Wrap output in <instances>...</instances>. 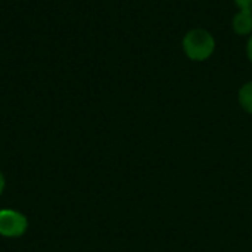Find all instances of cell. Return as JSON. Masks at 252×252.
Returning a JSON list of instances; mask_svg holds the SVG:
<instances>
[{
    "label": "cell",
    "mask_w": 252,
    "mask_h": 252,
    "mask_svg": "<svg viewBox=\"0 0 252 252\" xmlns=\"http://www.w3.org/2000/svg\"><path fill=\"white\" fill-rule=\"evenodd\" d=\"M183 50L190 61L204 62L216 50V40L213 34L204 28H193L188 31L182 41Z\"/></svg>",
    "instance_id": "cell-1"
},
{
    "label": "cell",
    "mask_w": 252,
    "mask_h": 252,
    "mask_svg": "<svg viewBox=\"0 0 252 252\" xmlns=\"http://www.w3.org/2000/svg\"><path fill=\"white\" fill-rule=\"evenodd\" d=\"M28 230L27 217L16 210H0V236L21 238Z\"/></svg>",
    "instance_id": "cell-2"
},
{
    "label": "cell",
    "mask_w": 252,
    "mask_h": 252,
    "mask_svg": "<svg viewBox=\"0 0 252 252\" xmlns=\"http://www.w3.org/2000/svg\"><path fill=\"white\" fill-rule=\"evenodd\" d=\"M233 30L238 35H250L252 32V12L239 10L233 18Z\"/></svg>",
    "instance_id": "cell-3"
},
{
    "label": "cell",
    "mask_w": 252,
    "mask_h": 252,
    "mask_svg": "<svg viewBox=\"0 0 252 252\" xmlns=\"http://www.w3.org/2000/svg\"><path fill=\"white\" fill-rule=\"evenodd\" d=\"M238 100L242 109L248 114H252V81L245 83L238 93Z\"/></svg>",
    "instance_id": "cell-4"
},
{
    "label": "cell",
    "mask_w": 252,
    "mask_h": 252,
    "mask_svg": "<svg viewBox=\"0 0 252 252\" xmlns=\"http://www.w3.org/2000/svg\"><path fill=\"white\" fill-rule=\"evenodd\" d=\"M235 3L241 10L252 12V0H235Z\"/></svg>",
    "instance_id": "cell-5"
},
{
    "label": "cell",
    "mask_w": 252,
    "mask_h": 252,
    "mask_svg": "<svg viewBox=\"0 0 252 252\" xmlns=\"http://www.w3.org/2000/svg\"><path fill=\"white\" fill-rule=\"evenodd\" d=\"M247 55H248V59L252 62V34L248 40V46H247Z\"/></svg>",
    "instance_id": "cell-6"
},
{
    "label": "cell",
    "mask_w": 252,
    "mask_h": 252,
    "mask_svg": "<svg viewBox=\"0 0 252 252\" xmlns=\"http://www.w3.org/2000/svg\"><path fill=\"white\" fill-rule=\"evenodd\" d=\"M4 188H6V180H4L3 173L0 171V196H1V193H3V190H4Z\"/></svg>",
    "instance_id": "cell-7"
}]
</instances>
